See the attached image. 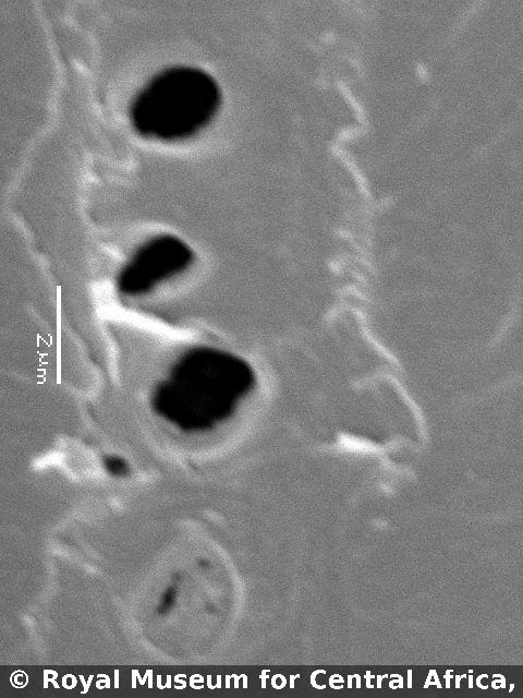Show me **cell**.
<instances>
[{"label":"cell","mask_w":523,"mask_h":698,"mask_svg":"<svg viewBox=\"0 0 523 698\" xmlns=\"http://www.w3.org/2000/svg\"><path fill=\"white\" fill-rule=\"evenodd\" d=\"M256 385L252 365L214 347L185 350L151 393V407L184 431H205L228 420Z\"/></svg>","instance_id":"cell-1"},{"label":"cell","mask_w":523,"mask_h":698,"mask_svg":"<svg viewBox=\"0 0 523 698\" xmlns=\"http://www.w3.org/2000/svg\"><path fill=\"white\" fill-rule=\"evenodd\" d=\"M221 103V88L210 73L197 67L172 65L156 73L137 92L129 117L142 137L179 142L203 131Z\"/></svg>","instance_id":"cell-2"},{"label":"cell","mask_w":523,"mask_h":698,"mask_svg":"<svg viewBox=\"0 0 523 698\" xmlns=\"http://www.w3.org/2000/svg\"><path fill=\"white\" fill-rule=\"evenodd\" d=\"M411 671H409V687H411Z\"/></svg>","instance_id":"cell-4"},{"label":"cell","mask_w":523,"mask_h":698,"mask_svg":"<svg viewBox=\"0 0 523 698\" xmlns=\"http://www.w3.org/2000/svg\"><path fill=\"white\" fill-rule=\"evenodd\" d=\"M194 261L193 249L180 237L161 233L144 241L117 275L119 292L139 297L185 272Z\"/></svg>","instance_id":"cell-3"}]
</instances>
